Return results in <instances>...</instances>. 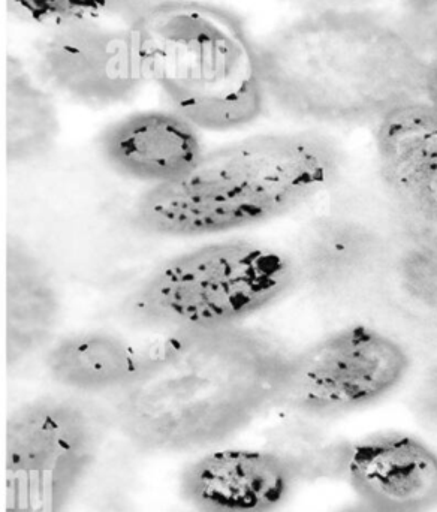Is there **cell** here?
<instances>
[{
  "label": "cell",
  "instance_id": "obj_1",
  "mask_svg": "<svg viewBox=\"0 0 437 512\" xmlns=\"http://www.w3.org/2000/svg\"><path fill=\"white\" fill-rule=\"evenodd\" d=\"M295 349L244 324L170 331L140 378L114 394V429L141 453L203 450L277 406Z\"/></svg>",
  "mask_w": 437,
  "mask_h": 512
},
{
  "label": "cell",
  "instance_id": "obj_2",
  "mask_svg": "<svg viewBox=\"0 0 437 512\" xmlns=\"http://www.w3.org/2000/svg\"><path fill=\"white\" fill-rule=\"evenodd\" d=\"M256 47L267 102L295 119L376 126L426 99L429 65L391 11L298 14Z\"/></svg>",
  "mask_w": 437,
  "mask_h": 512
},
{
  "label": "cell",
  "instance_id": "obj_3",
  "mask_svg": "<svg viewBox=\"0 0 437 512\" xmlns=\"http://www.w3.org/2000/svg\"><path fill=\"white\" fill-rule=\"evenodd\" d=\"M343 147L318 131L253 135L204 153L179 179L134 206L146 234L201 237L265 224L327 194L342 180Z\"/></svg>",
  "mask_w": 437,
  "mask_h": 512
},
{
  "label": "cell",
  "instance_id": "obj_4",
  "mask_svg": "<svg viewBox=\"0 0 437 512\" xmlns=\"http://www.w3.org/2000/svg\"><path fill=\"white\" fill-rule=\"evenodd\" d=\"M147 81L173 111L207 131L255 122L267 98L258 47L225 9L174 0L135 26Z\"/></svg>",
  "mask_w": 437,
  "mask_h": 512
},
{
  "label": "cell",
  "instance_id": "obj_5",
  "mask_svg": "<svg viewBox=\"0 0 437 512\" xmlns=\"http://www.w3.org/2000/svg\"><path fill=\"white\" fill-rule=\"evenodd\" d=\"M298 285L294 258L250 240L192 249L162 262L123 303L138 327L170 331L243 324Z\"/></svg>",
  "mask_w": 437,
  "mask_h": 512
},
{
  "label": "cell",
  "instance_id": "obj_6",
  "mask_svg": "<svg viewBox=\"0 0 437 512\" xmlns=\"http://www.w3.org/2000/svg\"><path fill=\"white\" fill-rule=\"evenodd\" d=\"M110 427V412L77 397L18 405L3 432V512H66Z\"/></svg>",
  "mask_w": 437,
  "mask_h": 512
},
{
  "label": "cell",
  "instance_id": "obj_7",
  "mask_svg": "<svg viewBox=\"0 0 437 512\" xmlns=\"http://www.w3.org/2000/svg\"><path fill=\"white\" fill-rule=\"evenodd\" d=\"M409 221L382 186L345 192L301 231L291 255L298 283L333 303L375 309L388 259Z\"/></svg>",
  "mask_w": 437,
  "mask_h": 512
},
{
  "label": "cell",
  "instance_id": "obj_8",
  "mask_svg": "<svg viewBox=\"0 0 437 512\" xmlns=\"http://www.w3.org/2000/svg\"><path fill=\"white\" fill-rule=\"evenodd\" d=\"M408 346L366 322L294 351L277 406L301 418L351 414L381 402L412 372Z\"/></svg>",
  "mask_w": 437,
  "mask_h": 512
},
{
  "label": "cell",
  "instance_id": "obj_9",
  "mask_svg": "<svg viewBox=\"0 0 437 512\" xmlns=\"http://www.w3.org/2000/svg\"><path fill=\"white\" fill-rule=\"evenodd\" d=\"M29 66L54 95L87 107L128 101L149 83L137 29L110 21L44 32Z\"/></svg>",
  "mask_w": 437,
  "mask_h": 512
},
{
  "label": "cell",
  "instance_id": "obj_10",
  "mask_svg": "<svg viewBox=\"0 0 437 512\" xmlns=\"http://www.w3.org/2000/svg\"><path fill=\"white\" fill-rule=\"evenodd\" d=\"M342 477L357 499L403 512L437 508V451L411 433L378 432L346 444Z\"/></svg>",
  "mask_w": 437,
  "mask_h": 512
},
{
  "label": "cell",
  "instance_id": "obj_11",
  "mask_svg": "<svg viewBox=\"0 0 437 512\" xmlns=\"http://www.w3.org/2000/svg\"><path fill=\"white\" fill-rule=\"evenodd\" d=\"M379 180L409 219L437 225V108L402 105L375 126Z\"/></svg>",
  "mask_w": 437,
  "mask_h": 512
},
{
  "label": "cell",
  "instance_id": "obj_12",
  "mask_svg": "<svg viewBox=\"0 0 437 512\" xmlns=\"http://www.w3.org/2000/svg\"><path fill=\"white\" fill-rule=\"evenodd\" d=\"M298 481L288 462L268 448H223L186 469L182 492L200 512H274Z\"/></svg>",
  "mask_w": 437,
  "mask_h": 512
},
{
  "label": "cell",
  "instance_id": "obj_13",
  "mask_svg": "<svg viewBox=\"0 0 437 512\" xmlns=\"http://www.w3.org/2000/svg\"><path fill=\"white\" fill-rule=\"evenodd\" d=\"M62 294L47 261L9 234L3 246V363L9 369L47 351L62 318Z\"/></svg>",
  "mask_w": 437,
  "mask_h": 512
},
{
  "label": "cell",
  "instance_id": "obj_14",
  "mask_svg": "<svg viewBox=\"0 0 437 512\" xmlns=\"http://www.w3.org/2000/svg\"><path fill=\"white\" fill-rule=\"evenodd\" d=\"M99 150L117 174L152 186L179 179L204 155L197 126L176 111H143L113 123Z\"/></svg>",
  "mask_w": 437,
  "mask_h": 512
},
{
  "label": "cell",
  "instance_id": "obj_15",
  "mask_svg": "<svg viewBox=\"0 0 437 512\" xmlns=\"http://www.w3.org/2000/svg\"><path fill=\"white\" fill-rule=\"evenodd\" d=\"M375 310L437 346V225L409 221L388 259Z\"/></svg>",
  "mask_w": 437,
  "mask_h": 512
},
{
  "label": "cell",
  "instance_id": "obj_16",
  "mask_svg": "<svg viewBox=\"0 0 437 512\" xmlns=\"http://www.w3.org/2000/svg\"><path fill=\"white\" fill-rule=\"evenodd\" d=\"M149 345L108 331H81L54 340L45 351L48 376L81 394L119 393L134 384L147 363Z\"/></svg>",
  "mask_w": 437,
  "mask_h": 512
},
{
  "label": "cell",
  "instance_id": "obj_17",
  "mask_svg": "<svg viewBox=\"0 0 437 512\" xmlns=\"http://www.w3.org/2000/svg\"><path fill=\"white\" fill-rule=\"evenodd\" d=\"M2 105L3 158L9 165L33 164L53 152L60 131L54 93L18 57L5 62Z\"/></svg>",
  "mask_w": 437,
  "mask_h": 512
},
{
  "label": "cell",
  "instance_id": "obj_18",
  "mask_svg": "<svg viewBox=\"0 0 437 512\" xmlns=\"http://www.w3.org/2000/svg\"><path fill=\"white\" fill-rule=\"evenodd\" d=\"M345 447L307 424H291L279 430L267 448L286 460L298 480H303L342 475Z\"/></svg>",
  "mask_w": 437,
  "mask_h": 512
},
{
  "label": "cell",
  "instance_id": "obj_19",
  "mask_svg": "<svg viewBox=\"0 0 437 512\" xmlns=\"http://www.w3.org/2000/svg\"><path fill=\"white\" fill-rule=\"evenodd\" d=\"M12 18L44 32L113 20V0H3Z\"/></svg>",
  "mask_w": 437,
  "mask_h": 512
},
{
  "label": "cell",
  "instance_id": "obj_20",
  "mask_svg": "<svg viewBox=\"0 0 437 512\" xmlns=\"http://www.w3.org/2000/svg\"><path fill=\"white\" fill-rule=\"evenodd\" d=\"M391 15L424 62H437V0H396Z\"/></svg>",
  "mask_w": 437,
  "mask_h": 512
},
{
  "label": "cell",
  "instance_id": "obj_21",
  "mask_svg": "<svg viewBox=\"0 0 437 512\" xmlns=\"http://www.w3.org/2000/svg\"><path fill=\"white\" fill-rule=\"evenodd\" d=\"M411 409L421 426L437 436V355L417 376L411 393Z\"/></svg>",
  "mask_w": 437,
  "mask_h": 512
},
{
  "label": "cell",
  "instance_id": "obj_22",
  "mask_svg": "<svg viewBox=\"0 0 437 512\" xmlns=\"http://www.w3.org/2000/svg\"><path fill=\"white\" fill-rule=\"evenodd\" d=\"M174 0H113V20L135 27L150 14Z\"/></svg>",
  "mask_w": 437,
  "mask_h": 512
},
{
  "label": "cell",
  "instance_id": "obj_23",
  "mask_svg": "<svg viewBox=\"0 0 437 512\" xmlns=\"http://www.w3.org/2000/svg\"><path fill=\"white\" fill-rule=\"evenodd\" d=\"M426 101L437 108V62L429 65V69H427Z\"/></svg>",
  "mask_w": 437,
  "mask_h": 512
},
{
  "label": "cell",
  "instance_id": "obj_24",
  "mask_svg": "<svg viewBox=\"0 0 437 512\" xmlns=\"http://www.w3.org/2000/svg\"><path fill=\"white\" fill-rule=\"evenodd\" d=\"M339 512H403L390 510V508L379 507V505L370 504V502L361 501V499H357V501L352 502V504L346 505L345 508H342Z\"/></svg>",
  "mask_w": 437,
  "mask_h": 512
}]
</instances>
